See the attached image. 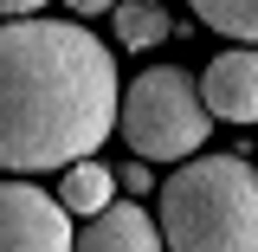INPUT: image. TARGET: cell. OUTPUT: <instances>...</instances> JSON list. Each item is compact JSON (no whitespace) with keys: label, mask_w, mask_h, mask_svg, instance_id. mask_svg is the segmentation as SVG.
<instances>
[{"label":"cell","mask_w":258,"mask_h":252,"mask_svg":"<svg viewBox=\"0 0 258 252\" xmlns=\"http://www.w3.org/2000/svg\"><path fill=\"white\" fill-rule=\"evenodd\" d=\"M123 110L116 59L78 20H0V168L52 175L110 142Z\"/></svg>","instance_id":"1"},{"label":"cell","mask_w":258,"mask_h":252,"mask_svg":"<svg viewBox=\"0 0 258 252\" xmlns=\"http://www.w3.org/2000/svg\"><path fill=\"white\" fill-rule=\"evenodd\" d=\"M168 252H258V168L239 156H187L161 181Z\"/></svg>","instance_id":"2"},{"label":"cell","mask_w":258,"mask_h":252,"mask_svg":"<svg viewBox=\"0 0 258 252\" xmlns=\"http://www.w3.org/2000/svg\"><path fill=\"white\" fill-rule=\"evenodd\" d=\"M116 129H123V142L142 162H187V156L207 149L213 110L200 97V78H187L181 65H149L123 91Z\"/></svg>","instance_id":"3"},{"label":"cell","mask_w":258,"mask_h":252,"mask_svg":"<svg viewBox=\"0 0 258 252\" xmlns=\"http://www.w3.org/2000/svg\"><path fill=\"white\" fill-rule=\"evenodd\" d=\"M71 207L58 194L32 188V175L0 181V252H71Z\"/></svg>","instance_id":"4"},{"label":"cell","mask_w":258,"mask_h":252,"mask_svg":"<svg viewBox=\"0 0 258 252\" xmlns=\"http://www.w3.org/2000/svg\"><path fill=\"white\" fill-rule=\"evenodd\" d=\"M200 97L213 110V123H258V52L232 45L200 71Z\"/></svg>","instance_id":"5"},{"label":"cell","mask_w":258,"mask_h":252,"mask_svg":"<svg viewBox=\"0 0 258 252\" xmlns=\"http://www.w3.org/2000/svg\"><path fill=\"white\" fill-rule=\"evenodd\" d=\"M71 252H168V239H161V220H149L136 200H110L103 214L84 220Z\"/></svg>","instance_id":"6"},{"label":"cell","mask_w":258,"mask_h":252,"mask_svg":"<svg viewBox=\"0 0 258 252\" xmlns=\"http://www.w3.org/2000/svg\"><path fill=\"white\" fill-rule=\"evenodd\" d=\"M58 200L71 207V220H91V214H103L110 200H116V168H103V162H71L58 181Z\"/></svg>","instance_id":"7"},{"label":"cell","mask_w":258,"mask_h":252,"mask_svg":"<svg viewBox=\"0 0 258 252\" xmlns=\"http://www.w3.org/2000/svg\"><path fill=\"white\" fill-rule=\"evenodd\" d=\"M110 26H116V45L149 52V45L168 39V13H161L155 0H129V7H110Z\"/></svg>","instance_id":"8"},{"label":"cell","mask_w":258,"mask_h":252,"mask_svg":"<svg viewBox=\"0 0 258 252\" xmlns=\"http://www.w3.org/2000/svg\"><path fill=\"white\" fill-rule=\"evenodd\" d=\"M187 7H194L200 26L226 32L239 45H258V0H187Z\"/></svg>","instance_id":"9"},{"label":"cell","mask_w":258,"mask_h":252,"mask_svg":"<svg viewBox=\"0 0 258 252\" xmlns=\"http://www.w3.org/2000/svg\"><path fill=\"white\" fill-rule=\"evenodd\" d=\"M116 188H129V194H149V188H155L149 162H142V156H136V162H123V168H116Z\"/></svg>","instance_id":"10"},{"label":"cell","mask_w":258,"mask_h":252,"mask_svg":"<svg viewBox=\"0 0 258 252\" xmlns=\"http://www.w3.org/2000/svg\"><path fill=\"white\" fill-rule=\"evenodd\" d=\"M64 7H71V13H78V20H97V13H110V7H116V0H64Z\"/></svg>","instance_id":"11"},{"label":"cell","mask_w":258,"mask_h":252,"mask_svg":"<svg viewBox=\"0 0 258 252\" xmlns=\"http://www.w3.org/2000/svg\"><path fill=\"white\" fill-rule=\"evenodd\" d=\"M45 0H0V20H20V13H39Z\"/></svg>","instance_id":"12"},{"label":"cell","mask_w":258,"mask_h":252,"mask_svg":"<svg viewBox=\"0 0 258 252\" xmlns=\"http://www.w3.org/2000/svg\"><path fill=\"white\" fill-rule=\"evenodd\" d=\"M155 7H161V0H155Z\"/></svg>","instance_id":"13"}]
</instances>
